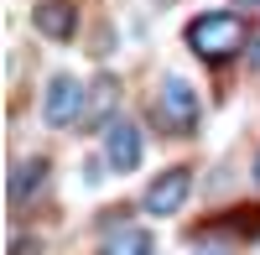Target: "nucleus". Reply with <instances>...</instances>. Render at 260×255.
Here are the masks:
<instances>
[{
    "mask_svg": "<svg viewBox=\"0 0 260 255\" xmlns=\"http://www.w3.org/2000/svg\"><path fill=\"white\" fill-rule=\"evenodd\" d=\"M31 21H37V31H42V37L68 42V37L78 31V6H73V0H37Z\"/></svg>",
    "mask_w": 260,
    "mask_h": 255,
    "instance_id": "423d86ee",
    "label": "nucleus"
},
{
    "mask_svg": "<svg viewBox=\"0 0 260 255\" xmlns=\"http://www.w3.org/2000/svg\"><path fill=\"white\" fill-rule=\"evenodd\" d=\"M94 89H99V94H94V110H89V115H94V120H104V110H110V94H115V83H110V78H99Z\"/></svg>",
    "mask_w": 260,
    "mask_h": 255,
    "instance_id": "1a4fd4ad",
    "label": "nucleus"
},
{
    "mask_svg": "<svg viewBox=\"0 0 260 255\" xmlns=\"http://www.w3.org/2000/svg\"><path fill=\"white\" fill-rule=\"evenodd\" d=\"M192 255H234V250H229V245H198Z\"/></svg>",
    "mask_w": 260,
    "mask_h": 255,
    "instance_id": "9d476101",
    "label": "nucleus"
},
{
    "mask_svg": "<svg viewBox=\"0 0 260 255\" xmlns=\"http://www.w3.org/2000/svg\"><path fill=\"white\" fill-rule=\"evenodd\" d=\"M255 177H260V156H255Z\"/></svg>",
    "mask_w": 260,
    "mask_h": 255,
    "instance_id": "ddd939ff",
    "label": "nucleus"
},
{
    "mask_svg": "<svg viewBox=\"0 0 260 255\" xmlns=\"http://www.w3.org/2000/svg\"><path fill=\"white\" fill-rule=\"evenodd\" d=\"M234 6H260V0H234Z\"/></svg>",
    "mask_w": 260,
    "mask_h": 255,
    "instance_id": "9b49d317",
    "label": "nucleus"
},
{
    "mask_svg": "<svg viewBox=\"0 0 260 255\" xmlns=\"http://www.w3.org/2000/svg\"><path fill=\"white\" fill-rule=\"evenodd\" d=\"M89 89H83L78 78H68V73H57L52 83H47V99H42V120L47 125H78L83 120V110H89V99H83Z\"/></svg>",
    "mask_w": 260,
    "mask_h": 255,
    "instance_id": "f03ea898",
    "label": "nucleus"
},
{
    "mask_svg": "<svg viewBox=\"0 0 260 255\" xmlns=\"http://www.w3.org/2000/svg\"><path fill=\"white\" fill-rule=\"evenodd\" d=\"M156 115H161V125H172L177 136H187L192 125H198V94L187 89V78H167V83H161Z\"/></svg>",
    "mask_w": 260,
    "mask_h": 255,
    "instance_id": "7ed1b4c3",
    "label": "nucleus"
},
{
    "mask_svg": "<svg viewBox=\"0 0 260 255\" xmlns=\"http://www.w3.org/2000/svg\"><path fill=\"white\" fill-rule=\"evenodd\" d=\"M99 255H151V235H146V229H120Z\"/></svg>",
    "mask_w": 260,
    "mask_h": 255,
    "instance_id": "6e6552de",
    "label": "nucleus"
},
{
    "mask_svg": "<svg viewBox=\"0 0 260 255\" xmlns=\"http://www.w3.org/2000/svg\"><path fill=\"white\" fill-rule=\"evenodd\" d=\"M187 193H192V172H187V167H172V172H161L156 182H151L146 187V214L151 219H167V214H177V208L187 203Z\"/></svg>",
    "mask_w": 260,
    "mask_h": 255,
    "instance_id": "20e7f679",
    "label": "nucleus"
},
{
    "mask_svg": "<svg viewBox=\"0 0 260 255\" xmlns=\"http://www.w3.org/2000/svg\"><path fill=\"white\" fill-rule=\"evenodd\" d=\"M255 62H260V37H255Z\"/></svg>",
    "mask_w": 260,
    "mask_h": 255,
    "instance_id": "f8f14e48",
    "label": "nucleus"
},
{
    "mask_svg": "<svg viewBox=\"0 0 260 255\" xmlns=\"http://www.w3.org/2000/svg\"><path fill=\"white\" fill-rule=\"evenodd\" d=\"M104 162L115 172H136L141 167V131L136 120H110L104 125Z\"/></svg>",
    "mask_w": 260,
    "mask_h": 255,
    "instance_id": "39448f33",
    "label": "nucleus"
},
{
    "mask_svg": "<svg viewBox=\"0 0 260 255\" xmlns=\"http://www.w3.org/2000/svg\"><path fill=\"white\" fill-rule=\"evenodd\" d=\"M187 47L203 62H224V57H234L245 47V21L234 11H208V16H198L187 26Z\"/></svg>",
    "mask_w": 260,
    "mask_h": 255,
    "instance_id": "f257e3e1",
    "label": "nucleus"
},
{
    "mask_svg": "<svg viewBox=\"0 0 260 255\" xmlns=\"http://www.w3.org/2000/svg\"><path fill=\"white\" fill-rule=\"evenodd\" d=\"M42 182H47V162H42V156H37V162H21L16 177H11V198L26 203L31 193H42Z\"/></svg>",
    "mask_w": 260,
    "mask_h": 255,
    "instance_id": "0eeeda50",
    "label": "nucleus"
}]
</instances>
